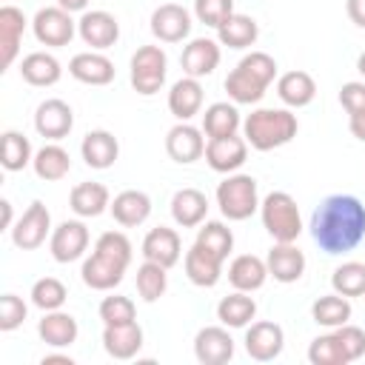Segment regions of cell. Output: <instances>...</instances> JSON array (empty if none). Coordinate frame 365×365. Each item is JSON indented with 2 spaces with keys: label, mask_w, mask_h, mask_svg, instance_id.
<instances>
[{
  "label": "cell",
  "mask_w": 365,
  "mask_h": 365,
  "mask_svg": "<svg viewBox=\"0 0 365 365\" xmlns=\"http://www.w3.org/2000/svg\"><path fill=\"white\" fill-rule=\"evenodd\" d=\"M311 234L328 254L351 251L365 237V205L351 194H331L311 217Z\"/></svg>",
  "instance_id": "1"
},
{
  "label": "cell",
  "mask_w": 365,
  "mask_h": 365,
  "mask_svg": "<svg viewBox=\"0 0 365 365\" xmlns=\"http://www.w3.org/2000/svg\"><path fill=\"white\" fill-rule=\"evenodd\" d=\"M297 134V117L282 108H257L245 120V140L257 151L285 145Z\"/></svg>",
  "instance_id": "2"
},
{
  "label": "cell",
  "mask_w": 365,
  "mask_h": 365,
  "mask_svg": "<svg viewBox=\"0 0 365 365\" xmlns=\"http://www.w3.org/2000/svg\"><path fill=\"white\" fill-rule=\"evenodd\" d=\"M262 225L277 242H294L302 231L299 208L294 197L285 191H271L262 202Z\"/></svg>",
  "instance_id": "3"
},
{
  "label": "cell",
  "mask_w": 365,
  "mask_h": 365,
  "mask_svg": "<svg viewBox=\"0 0 365 365\" xmlns=\"http://www.w3.org/2000/svg\"><path fill=\"white\" fill-rule=\"evenodd\" d=\"M217 205L228 220H245L257 208V180L248 174H234L217 185Z\"/></svg>",
  "instance_id": "4"
},
{
  "label": "cell",
  "mask_w": 365,
  "mask_h": 365,
  "mask_svg": "<svg viewBox=\"0 0 365 365\" xmlns=\"http://www.w3.org/2000/svg\"><path fill=\"white\" fill-rule=\"evenodd\" d=\"M165 80V54L160 46H143L131 57V86L140 94H154Z\"/></svg>",
  "instance_id": "5"
},
{
  "label": "cell",
  "mask_w": 365,
  "mask_h": 365,
  "mask_svg": "<svg viewBox=\"0 0 365 365\" xmlns=\"http://www.w3.org/2000/svg\"><path fill=\"white\" fill-rule=\"evenodd\" d=\"M71 11L51 6V9H40L34 14V34L40 43L46 46H66L74 37V20L68 17Z\"/></svg>",
  "instance_id": "6"
},
{
  "label": "cell",
  "mask_w": 365,
  "mask_h": 365,
  "mask_svg": "<svg viewBox=\"0 0 365 365\" xmlns=\"http://www.w3.org/2000/svg\"><path fill=\"white\" fill-rule=\"evenodd\" d=\"M48 220H51V217H48V208H46L40 200H34V202L29 205V211L17 220L14 231H11L14 245L23 248V251H31V248L43 245V240H46V234H48Z\"/></svg>",
  "instance_id": "7"
},
{
  "label": "cell",
  "mask_w": 365,
  "mask_h": 365,
  "mask_svg": "<svg viewBox=\"0 0 365 365\" xmlns=\"http://www.w3.org/2000/svg\"><path fill=\"white\" fill-rule=\"evenodd\" d=\"M151 31L163 40V43H177L191 31V17L182 6L177 3H165L160 9H154L151 14Z\"/></svg>",
  "instance_id": "8"
},
{
  "label": "cell",
  "mask_w": 365,
  "mask_h": 365,
  "mask_svg": "<svg viewBox=\"0 0 365 365\" xmlns=\"http://www.w3.org/2000/svg\"><path fill=\"white\" fill-rule=\"evenodd\" d=\"M71 123H74V114H71L68 103H63V100L54 97V100H46V103L37 106L34 125H37V131H40L43 137L60 140V137H66V134L71 131Z\"/></svg>",
  "instance_id": "9"
},
{
  "label": "cell",
  "mask_w": 365,
  "mask_h": 365,
  "mask_svg": "<svg viewBox=\"0 0 365 365\" xmlns=\"http://www.w3.org/2000/svg\"><path fill=\"white\" fill-rule=\"evenodd\" d=\"M88 245V231L83 222L77 220H66L57 225V231L51 234V254L57 262H71L77 259Z\"/></svg>",
  "instance_id": "10"
},
{
  "label": "cell",
  "mask_w": 365,
  "mask_h": 365,
  "mask_svg": "<svg viewBox=\"0 0 365 365\" xmlns=\"http://www.w3.org/2000/svg\"><path fill=\"white\" fill-rule=\"evenodd\" d=\"M194 354L202 365H222L234 356V339L222 328H202L194 339Z\"/></svg>",
  "instance_id": "11"
},
{
  "label": "cell",
  "mask_w": 365,
  "mask_h": 365,
  "mask_svg": "<svg viewBox=\"0 0 365 365\" xmlns=\"http://www.w3.org/2000/svg\"><path fill=\"white\" fill-rule=\"evenodd\" d=\"M205 160L214 171H234L245 163V140L237 134L211 137V143L205 145Z\"/></svg>",
  "instance_id": "12"
},
{
  "label": "cell",
  "mask_w": 365,
  "mask_h": 365,
  "mask_svg": "<svg viewBox=\"0 0 365 365\" xmlns=\"http://www.w3.org/2000/svg\"><path fill=\"white\" fill-rule=\"evenodd\" d=\"M143 257L151 262H160L163 268H171L180 259V237L174 228L157 225L143 240Z\"/></svg>",
  "instance_id": "13"
},
{
  "label": "cell",
  "mask_w": 365,
  "mask_h": 365,
  "mask_svg": "<svg viewBox=\"0 0 365 365\" xmlns=\"http://www.w3.org/2000/svg\"><path fill=\"white\" fill-rule=\"evenodd\" d=\"M80 37L91 48H108L120 37V23L108 11H86L80 20Z\"/></svg>",
  "instance_id": "14"
},
{
  "label": "cell",
  "mask_w": 365,
  "mask_h": 365,
  "mask_svg": "<svg viewBox=\"0 0 365 365\" xmlns=\"http://www.w3.org/2000/svg\"><path fill=\"white\" fill-rule=\"evenodd\" d=\"M180 63H182V71H185L188 77L211 74V71L217 68V63H220V46H217L214 40H208V37H197V40H191V43L182 48Z\"/></svg>",
  "instance_id": "15"
},
{
  "label": "cell",
  "mask_w": 365,
  "mask_h": 365,
  "mask_svg": "<svg viewBox=\"0 0 365 365\" xmlns=\"http://www.w3.org/2000/svg\"><path fill=\"white\" fill-rule=\"evenodd\" d=\"M220 268H222V257H217L214 251L202 248L200 242L191 245V251L185 254V274L194 285L211 288L220 279Z\"/></svg>",
  "instance_id": "16"
},
{
  "label": "cell",
  "mask_w": 365,
  "mask_h": 365,
  "mask_svg": "<svg viewBox=\"0 0 365 365\" xmlns=\"http://www.w3.org/2000/svg\"><path fill=\"white\" fill-rule=\"evenodd\" d=\"M245 351L259 362L274 359L282 351V328L277 322H254L245 334Z\"/></svg>",
  "instance_id": "17"
},
{
  "label": "cell",
  "mask_w": 365,
  "mask_h": 365,
  "mask_svg": "<svg viewBox=\"0 0 365 365\" xmlns=\"http://www.w3.org/2000/svg\"><path fill=\"white\" fill-rule=\"evenodd\" d=\"M68 71H71L80 83H88V86H106V83H111V77H114V63H111L106 54L83 51V54H74V57H71Z\"/></svg>",
  "instance_id": "18"
},
{
  "label": "cell",
  "mask_w": 365,
  "mask_h": 365,
  "mask_svg": "<svg viewBox=\"0 0 365 365\" xmlns=\"http://www.w3.org/2000/svg\"><path fill=\"white\" fill-rule=\"evenodd\" d=\"M268 271L274 274V279H279V282H294V279H299L302 277V271H305V254L297 248V245H291V242H279V245H274L271 251H268Z\"/></svg>",
  "instance_id": "19"
},
{
  "label": "cell",
  "mask_w": 365,
  "mask_h": 365,
  "mask_svg": "<svg viewBox=\"0 0 365 365\" xmlns=\"http://www.w3.org/2000/svg\"><path fill=\"white\" fill-rule=\"evenodd\" d=\"M23 29H26L23 11L14 6H3L0 9V68L11 66L17 46H20V37H23Z\"/></svg>",
  "instance_id": "20"
},
{
  "label": "cell",
  "mask_w": 365,
  "mask_h": 365,
  "mask_svg": "<svg viewBox=\"0 0 365 365\" xmlns=\"http://www.w3.org/2000/svg\"><path fill=\"white\" fill-rule=\"evenodd\" d=\"M165 151H168V157L177 160V163H194V160L205 151V143H202V137H200V131H197L194 125L180 123V125H174V128L168 131V137H165Z\"/></svg>",
  "instance_id": "21"
},
{
  "label": "cell",
  "mask_w": 365,
  "mask_h": 365,
  "mask_svg": "<svg viewBox=\"0 0 365 365\" xmlns=\"http://www.w3.org/2000/svg\"><path fill=\"white\" fill-rule=\"evenodd\" d=\"M123 274H125V265H120V262H114L97 251L83 262V282L88 288H97V291H108V288L120 285Z\"/></svg>",
  "instance_id": "22"
},
{
  "label": "cell",
  "mask_w": 365,
  "mask_h": 365,
  "mask_svg": "<svg viewBox=\"0 0 365 365\" xmlns=\"http://www.w3.org/2000/svg\"><path fill=\"white\" fill-rule=\"evenodd\" d=\"M103 345L114 359H128L140 351L143 345V328L137 322H125V325H106L103 331Z\"/></svg>",
  "instance_id": "23"
},
{
  "label": "cell",
  "mask_w": 365,
  "mask_h": 365,
  "mask_svg": "<svg viewBox=\"0 0 365 365\" xmlns=\"http://www.w3.org/2000/svg\"><path fill=\"white\" fill-rule=\"evenodd\" d=\"M200 106H202V86L197 83V77H182L168 91V108L180 120L194 117L200 111Z\"/></svg>",
  "instance_id": "24"
},
{
  "label": "cell",
  "mask_w": 365,
  "mask_h": 365,
  "mask_svg": "<svg viewBox=\"0 0 365 365\" xmlns=\"http://www.w3.org/2000/svg\"><path fill=\"white\" fill-rule=\"evenodd\" d=\"M265 80L262 77H257L248 66H242V63H237V68L225 77V91H228V97H234L237 103H257L262 94H265Z\"/></svg>",
  "instance_id": "25"
},
{
  "label": "cell",
  "mask_w": 365,
  "mask_h": 365,
  "mask_svg": "<svg viewBox=\"0 0 365 365\" xmlns=\"http://www.w3.org/2000/svg\"><path fill=\"white\" fill-rule=\"evenodd\" d=\"M83 160L91 165V168H108L117 154H120V145H117V137L108 134V131H88L83 137Z\"/></svg>",
  "instance_id": "26"
},
{
  "label": "cell",
  "mask_w": 365,
  "mask_h": 365,
  "mask_svg": "<svg viewBox=\"0 0 365 365\" xmlns=\"http://www.w3.org/2000/svg\"><path fill=\"white\" fill-rule=\"evenodd\" d=\"M148 211H151V200L143 191H134V188L120 191L111 202V214L120 225H140L148 217Z\"/></svg>",
  "instance_id": "27"
},
{
  "label": "cell",
  "mask_w": 365,
  "mask_h": 365,
  "mask_svg": "<svg viewBox=\"0 0 365 365\" xmlns=\"http://www.w3.org/2000/svg\"><path fill=\"white\" fill-rule=\"evenodd\" d=\"M265 274H268V265H265L259 257H254V254H240V257L231 262V268H228V279H231V285L240 288V291H254V288H259V285L265 282Z\"/></svg>",
  "instance_id": "28"
},
{
  "label": "cell",
  "mask_w": 365,
  "mask_h": 365,
  "mask_svg": "<svg viewBox=\"0 0 365 365\" xmlns=\"http://www.w3.org/2000/svg\"><path fill=\"white\" fill-rule=\"evenodd\" d=\"M205 211H208V200H205V194L197 191V188H180V191L174 194V200H171V214H174V220H177L180 225H185V228L197 225V222L205 217Z\"/></svg>",
  "instance_id": "29"
},
{
  "label": "cell",
  "mask_w": 365,
  "mask_h": 365,
  "mask_svg": "<svg viewBox=\"0 0 365 365\" xmlns=\"http://www.w3.org/2000/svg\"><path fill=\"white\" fill-rule=\"evenodd\" d=\"M277 91L282 97V103L288 106H308L317 94V86H314V77L308 71H285L277 83Z\"/></svg>",
  "instance_id": "30"
},
{
  "label": "cell",
  "mask_w": 365,
  "mask_h": 365,
  "mask_svg": "<svg viewBox=\"0 0 365 365\" xmlns=\"http://www.w3.org/2000/svg\"><path fill=\"white\" fill-rule=\"evenodd\" d=\"M108 205V188L103 182H80L71 188V208L80 217H97Z\"/></svg>",
  "instance_id": "31"
},
{
  "label": "cell",
  "mask_w": 365,
  "mask_h": 365,
  "mask_svg": "<svg viewBox=\"0 0 365 365\" xmlns=\"http://www.w3.org/2000/svg\"><path fill=\"white\" fill-rule=\"evenodd\" d=\"M20 74L31 86H51V83L60 80V63L51 54H46V51H34V54H29L23 60Z\"/></svg>",
  "instance_id": "32"
},
{
  "label": "cell",
  "mask_w": 365,
  "mask_h": 365,
  "mask_svg": "<svg viewBox=\"0 0 365 365\" xmlns=\"http://www.w3.org/2000/svg\"><path fill=\"white\" fill-rule=\"evenodd\" d=\"M40 336H43V342L57 345V348L71 345L77 339V319L71 314H57V311L46 314L40 319Z\"/></svg>",
  "instance_id": "33"
},
{
  "label": "cell",
  "mask_w": 365,
  "mask_h": 365,
  "mask_svg": "<svg viewBox=\"0 0 365 365\" xmlns=\"http://www.w3.org/2000/svg\"><path fill=\"white\" fill-rule=\"evenodd\" d=\"M202 128L208 137H228L240 128V111L228 103H214L202 114Z\"/></svg>",
  "instance_id": "34"
},
{
  "label": "cell",
  "mask_w": 365,
  "mask_h": 365,
  "mask_svg": "<svg viewBox=\"0 0 365 365\" xmlns=\"http://www.w3.org/2000/svg\"><path fill=\"white\" fill-rule=\"evenodd\" d=\"M254 314H257V305H254V299L245 297V294H228V297H222L220 305H217L220 322H225V325H231V328L248 325V322L254 319Z\"/></svg>",
  "instance_id": "35"
},
{
  "label": "cell",
  "mask_w": 365,
  "mask_h": 365,
  "mask_svg": "<svg viewBox=\"0 0 365 365\" xmlns=\"http://www.w3.org/2000/svg\"><path fill=\"white\" fill-rule=\"evenodd\" d=\"M71 168V157L60 145H43L34 157V171L43 180H63Z\"/></svg>",
  "instance_id": "36"
},
{
  "label": "cell",
  "mask_w": 365,
  "mask_h": 365,
  "mask_svg": "<svg viewBox=\"0 0 365 365\" xmlns=\"http://www.w3.org/2000/svg\"><path fill=\"white\" fill-rule=\"evenodd\" d=\"M220 40L225 43V46H231V48H245V46H251L254 40H257V23L251 20V17H245V14H231L220 29Z\"/></svg>",
  "instance_id": "37"
},
{
  "label": "cell",
  "mask_w": 365,
  "mask_h": 365,
  "mask_svg": "<svg viewBox=\"0 0 365 365\" xmlns=\"http://www.w3.org/2000/svg\"><path fill=\"white\" fill-rule=\"evenodd\" d=\"M29 157H31V145H29V140H26L23 134L6 131V134L0 137V163H3V168L20 171V168L29 163Z\"/></svg>",
  "instance_id": "38"
},
{
  "label": "cell",
  "mask_w": 365,
  "mask_h": 365,
  "mask_svg": "<svg viewBox=\"0 0 365 365\" xmlns=\"http://www.w3.org/2000/svg\"><path fill=\"white\" fill-rule=\"evenodd\" d=\"M137 291L145 302H154L163 297L165 291V268L160 262H151L145 259L140 268H137Z\"/></svg>",
  "instance_id": "39"
},
{
  "label": "cell",
  "mask_w": 365,
  "mask_h": 365,
  "mask_svg": "<svg viewBox=\"0 0 365 365\" xmlns=\"http://www.w3.org/2000/svg\"><path fill=\"white\" fill-rule=\"evenodd\" d=\"M311 314H314V319H317L319 325H345L348 317H351V302H348L345 297H336V294L319 297V299L314 302Z\"/></svg>",
  "instance_id": "40"
},
{
  "label": "cell",
  "mask_w": 365,
  "mask_h": 365,
  "mask_svg": "<svg viewBox=\"0 0 365 365\" xmlns=\"http://www.w3.org/2000/svg\"><path fill=\"white\" fill-rule=\"evenodd\" d=\"M336 294L342 297H362L365 294V265L362 262H345L331 277Z\"/></svg>",
  "instance_id": "41"
},
{
  "label": "cell",
  "mask_w": 365,
  "mask_h": 365,
  "mask_svg": "<svg viewBox=\"0 0 365 365\" xmlns=\"http://www.w3.org/2000/svg\"><path fill=\"white\" fill-rule=\"evenodd\" d=\"M197 242L208 251H214L217 257H228V251L234 248V237H231V228H225L222 222H205L200 231H197Z\"/></svg>",
  "instance_id": "42"
},
{
  "label": "cell",
  "mask_w": 365,
  "mask_h": 365,
  "mask_svg": "<svg viewBox=\"0 0 365 365\" xmlns=\"http://www.w3.org/2000/svg\"><path fill=\"white\" fill-rule=\"evenodd\" d=\"M308 359L314 365H345L348 362V356H345V351H342V345L336 342L334 334L317 336L311 342V348H308Z\"/></svg>",
  "instance_id": "43"
},
{
  "label": "cell",
  "mask_w": 365,
  "mask_h": 365,
  "mask_svg": "<svg viewBox=\"0 0 365 365\" xmlns=\"http://www.w3.org/2000/svg\"><path fill=\"white\" fill-rule=\"evenodd\" d=\"M31 299H34L37 308L54 311V308H60V305L66 302V285H63L60 279H54V277H43V279L34 282Z\"/></svg>",
  "instance_id": "44"
},
{
  "label": "cell",
  "mask_w": 365,
  "mask_h": 365,
  "mask_svg": "<svg viewBox=\"0 0 365 365\" xmlns=\"http://www.w3.org/2000/svg\"><path fill=\"white\" fill-rule=\"evenodd\" d=\"M94 251L103 254V257H108V259H114V262H120V265H128V259H131V242H128V237L120 234V231H106V234H100Z\"/></svg>",
  "instance_id": "45"
},
{
  "label": "cell",
  "mask_w": 365,
  "mask_h": 365,
  "mask_svg": "<svg viewBox=\"0 0 365 365\" xmlns=\"http://www.w3.org/2000/svg\"><path fill=\"white\" fill-rule=\"evenodd\" d=\"M100 319L106 325H125L134 322V302L128 297H106L100 302Z\"/></svg>",
  "instance_id": "46"
},
{
  "label": "cell",
  "mask_w": 365,
  "mask_h": 365,
  "mask_svg": "<svg viewBox=\"0 0 365 365\" xmlns=\"http://www.w3.org/2000/svg\"><path fill=\"white\" fill-rule=\"evenodd\" d=\"M194 11L200 23L220 29L234 14V0H194Z\"/></svg>",
  "instance_id": "47"
},
{
  "label": "cell",
  "mask_w": 365,
  "mask_h": 365,
  "mask_svg": "<svg viewBox=\"0 0 365 365\" xmlns=\"http://www.w3.org/2000/svg\"><path fill=\"white\" fill-rule=\"evenodd\" d=\"M334 336H336V342L342 345L348 362L365 354V331H362V328H356V325H339V331H336Z\"/></svg>",
  "instance_id": "48"
},
{
  "label": "cell",
  "mask_w": 365,
  "mask_h": 365,
  "mask_svg": "<svg viewBox=\"0 0 365 365\" xmlns=\"http://www.w3.org/2000/svg\"><path fill=\"white\" fill-rule=\"evenodd\" d=\"M23 319H26V305H23V299L14 297V294H3V297H0V328H3V331H11V328H17Z\"/></svg>",
  "instance_id": "49"
},
{
  "label": "cell",
  "mask_w": 365,
  "mask_h": 365,
  "mask_svg": "<svg viewBox=\"0 0 365 365\" xmlns=\"http://www.w3.org/2000/svg\"><path fill=\"white\" fill-rule=\"evenodd\" d=\"M339 103L348 114H362L365 111V83H345L339 88Z\"/></svg>",
  "instance_id": "50"
},
{
  "label": "cell",
  "mask_w": 365,
  "mask_h": 365,
  "mask_svg": "<svg viewBox=\"0 0 365 365\" xmlns=\"http://www.w3.org/2000/svg\"><path fill=\"white\" fill-rule=\"evenodd\" d=\"M348 17L365 29V0H348Z\"/></svg>",
  "instance_id": "51"
},
{
  "label": "cell",
  "mask_w": 365,
  "mask_h": 365,
  "mask_svg": "<svg viewBox=\"0 0 365 365\" xmlns=\"http://www.w3.org/2000/svg\"><path fill=\"white\" fill-rule=\"evenodd\" d=\"M348 128H351V134H354L356 140H365V111H362V114H351Z\"/></svg>",
  "instance_id": "52"
},
{
  "label": "cell",
  "mask_w": 365,
  "mask_h": 365,
  "mask_svg": "<svg viewBox=\"0 0 365 365\" xmlns=\"http://www.w3.org/2000/svg\"><path fill=\"white\" fill-rule=\"evenodd\" d=\"M9 222H11V202L0 200V228H9Z\"/></svg>",
  "instance_id": "53"
},
{
  "label": "cell",
  "mask_w": 365,
  "mask_h": 365,
  "mask_svg": "<svg viewBox=\"0 0 365 365\" xmlns=\"http://www.w3.org/2000/svg\"><path fill=\"white\" fill-rule=\"evenodd\" d=\"M86 3L88 0H57V6L66 11H80V9H86Z\"/></svg>",
  "instance_id": "54"
},
{
  "label": "cell",
  "mask_w": 365,
  "mask_h": 365,
  "mask_svg": "<svg viewBox=\"0 0 365 365\" xmlns=\"http://www.w3.org/2000/svg\"><path fill=\"white\" fill-rule=\"evenodd\" d=\"M43 365H71V356H63V354H51V356H43Z\"/></svg>",
  "instance_id": "55"
},
{
  "label": "cell",
  "mask_w": 365,
  "mask_h": 365,
  "mask_svg": "<svg viewBox=\"0 0 365 365\" xmlns=\"http://www.w3.org/2000/svg\"><path fill=\"white\" fill-rule=\"evenodd\" d=\"M356 68H359V71H362V74H365V51H362V54H359V60H356Z\"/></svg>",
  "instance_id": "56"
}]
</instances>
